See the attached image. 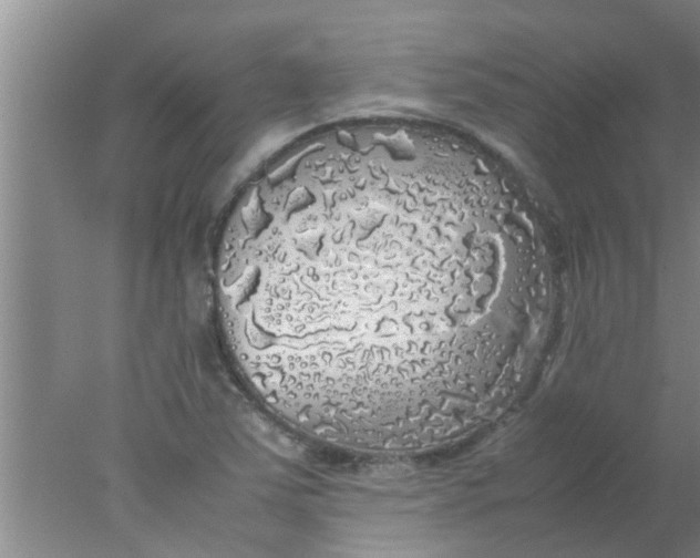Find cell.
Returning <instances> with one entry per match:
<instances>
[{
  "instance_id": "obj_1",
  "label": "cell",
  "mask_w": 700,
  "mask_h": 558,
  "mask_svg": "<svg viewBox=\"0 0 700 558\" xmlns=\"http://www.w3.org/2000/svg\"><path fill=\"white\" fill-rule=\"evenodd\" d=\"M222 287L259 389L331 416L399 418L471 318L475 260L430 159L338 156L278 175Z\"/></svg>"
}]
</instances>
